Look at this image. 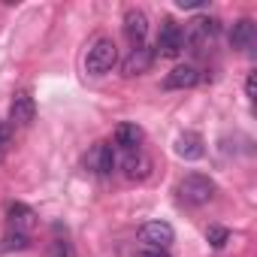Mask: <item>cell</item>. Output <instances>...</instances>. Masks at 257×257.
Instances as JSON below:
<instances>
[{
    "mask_svg": "<svg viewBox=\"0 0 257 257\" xmlns=\"http://www.w3.org/2000/svg\"><path fill=\"white\" fill-rule=\"evenodd\" d=\"M152 64H155V52H152L149 46H134L131 52H127V58L121 61V73H124L127 79H134V76L149 73Z\"/></svg>",
    "mask_w": 257,
    "mask_h": 257,
    "instance_id": "7",
    "label": "cell"
},
{
    "mask_svg": "<svg viewBox=\"0 0 257 257\" xmlns=\"http://www.w3.org/2000/svg\"><path fill=\"white\" fill-rule=\"evenodd\" d=\"M137 257H170V251H164V248H143Z\"/></svg>",
    "mask_w": 257,
    "mask_h": 257,
    "instance_id": "20",
    "label": "cell"
},
{
    "mask_svg": "<svg viewBox=\"0 0 257 257\" xmlns=\"http://www.w3.org/2000/svg\"><path fill=\"white\" fill-rule=\"evenodd\" d=\"M206 239H209V245H212V248H224V245L230 242V230H227V227H221V224H212V227L206 230Z\"/></svg>",
    "mask_w": 257,
    "mask_h": 257,
    "instance_id": "17",
    "label": "cell"
},
{
    "mask_svg": "<svg viewBox=\"0 0 257 257\" xmlns=\"http://www.w3.org/2000/svg\"><path fill=\"white\" fill-rule=\"evenodd\" d=\"M155 49H158L155 55H161V58H179L185 52V28L176 25L173 19H164V25L158 31V46Z\"/></svg>",
    "mask_w": 257,
    "mask_h": 257,
    "instance_id": "4",
    "label": "cell"
},
{
    "mask_svg": "<svg viewBox=\"0 0 257 257\" xmlns=\"http://www.w3.org/2000/svg\"><path fill=\"white\" fill-rule=\"evenodd\" d=\"M115 149L109 146V143H94L91 146V152L85 155V167L94 173V176H112V170H115Z\"/></svg>",
    "mask_w": 257,
    "mask_h": 257,
    "instance_id": "6",
    "label": "cell"
},
{
    "mask_svg": "<svg viewBox=\"0 0 257 257\" xmlns=\"http://www.w3.org/2000/svg\"><path fill=\"white\" fill-rule=\"evenodd\" d=\"M121 173H124V179H131V182H143V179H149V173H152V158H149L143 149L124 152Z\"/></svg>",
    "mask_w": 257,
    "mask_h": 257,
    "instance_id": "9",
    "label": "cell"
},
{
    "mask_svg": "<svg viewBox=\"0 0 257 257\" xmlns=\"http://www.w3.org/2000/svg\"><path fill=\"white\" fill-rule=\"evenodd\" d=\"M112 140H115V146H118L121 152H137V149H143L146 134H143L140 124H134V121H121V124L115 127Z\"/></svg>",
    "mask_w": 257,
    "mask_h": 257,
    "instance_id": "12",
    "label": "cell"
},
{
    "mask_svg": "<svg viewBox=\"0 0 257 257\" xmlns=\"http://www.w3.org/2000/svg\"><path fill=\"white\" fill-rule=\"evenodd\" d=\"M49 257H73V248H70V242L58 239V242L52 245V254H49Z\"/></svg>",
    "mask_w": 257,
    "mask_h": 257,
    "instance_id": "19",
    "label": "cell"
},
{
    "mask_svg": "<svg viewBox=\"0 0 257 257\" xmlns=\"http://www.w3.org/2000/svg\"><path fill=\"white\" fill-rule=\"evenodd\" d=\"M34 118H37V103H34V97H31L28 91H19V94L13 97V103H10V121L19 124V127H31Z\"/></svg>",
    "mask_w": 257,
    "mask_h": 257,
    "instance_id": "11",
    "label": "cell"
},
{
    "mask_svg": "<svg viewBox=\"0 0 257 257\" xmlns=\"http://www.w3.org/2000/svg\"><path fill=\"white\" fill-rule=\"evenodd\" d=\"M176 155L182 161H200L206 155V140L197 134V131H185L179 140H176Z\"/></svg>",
    "mask_w": 257,
    "mask_h": 257,
    "instance_id": "14",
    "label": "cell"
},
{
    "mask_svg": "<svg viewBox=\"0 0 257 257\" xmlns=\"http://www.w3.org/2000/svg\"><path fill=\"white\" fill-rule=\"evenodd\" d=\"M28 245H31V236H28V233L7 230V236H4V248H7V251H25Z\"/></svg>",
    "mask_w": 257,
    "mask_h": 257,
    "instance_id": "16",
    "label": "cell"
},
{
    "mask_svg": "<svg viewBox=\"0 0 257 257\" xmlns=\"http://www.w3.org/2000/svg\"><path fill=\"white\" fill-rule=\"evenodd\" d=\"M230 46L236 52H251L254 43H257V28H254V19H239L230 25Z\"/></svg>",
    "mask_w": 257,
    "mask_h": 257,
    "instance_id": "10",
    "label": "cell"
},
{
    "mask_svg": "<svg viewBox=\"0 0 257 257\" xmlns=\"http://www.w3.org/2000/svg\"><path fill=\"white\" fill-rule=\"evenodd\" d=\"M218 34H221V22L215 16H200L185 28V46L191 52H203L206 46H212L218 40Z\"/></svg>",
    "mask_w": 257,
    "mask_h": 257,
    "instance_id": "3",
    "label": "cell"
},
{
    "mask_svg": "<svg viewBox=\"0 0 257 257\" xmlns=\"http://www.w3.org/2000/svg\"><path fill=\"white\" fill-rule=\"evenodd\" d=\"M245 97L248 100L254 97V73H248V79H245Z\"/></svg>",
    "mask_w": 257,
    "mask_h": 257,
    "instance_id": "21",
    "label": "cell"
},
{
    "mask_svg": "<svg viewBox=\"0 0 257 257\" xmlns=\"http://www.w3.org/2000/svg\"><path fill=\"white\" fill-rule=\"evenodd\" d=\"M10 146H13V127L0 121V158L10 152Z\"/></svg>",
    "mask_w": 257,
    "mask_h": 257,
    "instance_id": "18",
    "label": "cell"
},
{
    "mask_svg": "<svg viewBox=\"0 0 257 257\" xmlns=\"http://www.w3.org/2000/svg\"><path fill=\"white\" fill-rule=\"evenodd\" d=\"M197 82H200V70L194 64H179V67H173L167 73L164 88L167 91H185V88H194Z\"/></svg>",
    "mask_w": 257,
    "mask_h": 257,
    "instance_id": "13",
    "label": "cell"
},
{
    "mask_svg": "<svg viewBox=\"0 0 257 257\" xmlns=\"http://www.w3.org/2000/svg\"><path fill=\"white\" fill-rule=\"evenodd\" d=\"M115 64H118V46L112 43V37H97V40L88 46L85 73H88V76H106V73H112Z\"/></svg>",
    "mask_w": 257,
    "mask_h": 257,
    "instance_id": "1",
    "label": "cell"
},
{
    "mask_svg": "<svg viewBox=\"0 0 257 257\" xmlns=\"http://www.w3.org/2000/svg\"><path fill=\"white\" fill-rule=\"evenodd\" d=\"M140 242H143V248H164L167 251L176 242V230L167 221H149L140 227Z\"/></svg>",
    "mask_w": 257,
    "mask_h": 257,
    "instance_id": "5",
    "label": "cell"
},
{
    "mask_svg": "<svg viewBox=\"0 0 257 257\" xmlns=\"http://www.w3.org/2000/svg\"><path fill=\"white\" fill-rule=\"evenodd\" d=\"M7 221H10V230H19V233L31 236V230L37 224V212L25 203H10L7 206Z\"/></svg>",
    "mask_w": 257,
    "mask_h": 257,
    "instance_id": "15",
    "label": "cell"
},
{
    "mask_svg": "<svg viewBox=\"0 0 257 257\" xmlns=\"http://www.w3.org/2000/svg\"><path fill=\"white\" fill-rule=\"evenodd\" d=\"M124 37L131 46H146V37H149V16L137 7H131L124 13Z\"/></svg>",
    "mask_w": 257,
    "mask_h": 257,
    "instance_id": "8",
    "label": "cell"
},
{
    "mask_svg": "<svg viewBox=\"0 0 257 257\" xmlns=\"http://www.w3.org/2000/svg\"><path fill=\"white\" fill-rule=\"evenodd\" d=\"M215 194H218V185L209 176H203V173H188L179 182V197L188 206H206V203L215 200Z\"/></svg>",
    "mask_w": 257,
    "mask_h": 257,
    "instance_id": "2",
    "label": "cell"
}]
</instances>
